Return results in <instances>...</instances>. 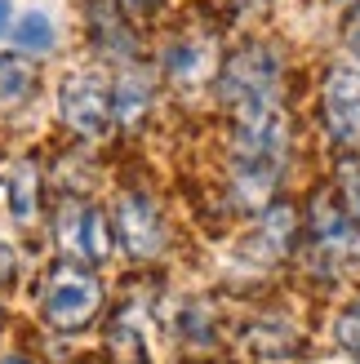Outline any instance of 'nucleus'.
I'll list each match as a JSON object with an SVG mask.
<instances>
[{
  "mask_svg": "<svg viewBox=\"0 0 360 364\" xmlns=\"http://www.w3.org/2000/svg\"><path fill=\"white\" fill-rule=\"evenodd\" d=\"M307 258L316 276H329V280L360 271V223L343 209L334 187L316 191L307 205Z\"/></svg>",
  "mask_w": 360,
  "mask_h": 364,
  "instance_id": "f257e3e1",
  "label": "nucleus"
},
{
  "mask_svg": "<svg viewBox=\"0 0 360 364\" xmlns=\"http://www.w3.org/2000/svg\"><path fill=\"white\" fill-rule=\"evenodd\" d=\"M102 302H107V289L94 267L58 258L41 280V320L53 333H85L98 320Z\"/></svg>",
  "mask_w": 360,
  "mask_h": 364,
  "instance_id": "f03ea898",
  "label": "nucleus"
},
{
  "mask_svg": "<svg viewBox=\"0 0 360 364\" xmlns=\"http://www.w3.org/2000/svg\"><path fill=\"white\" fill-rule=\"evenodd\" d=\"M58 120L76 138L98 142L112 129V80L102 67H76L58 85Z\"/></svg>",
  "mask_w": 360,
  "mask_h": 364,
  "instance_id": "7ed1b4c3",
  "label": "nucleus"
},
{
  "mask_svg": "<svg viewBox=\"0 0 360 364\" xmlns=\"http://www.w3.org/2000/svg\"><path fill=\"white\" fill-rule=\"evenodd\" d=\"M53 240H58L67 262H80V267H102L116 249L107 213L85 196L58 200V209H53Z\"/></svg>",
  "mask_w": 360,
  "mask_h": 364,
  "instance_id": "20e7f679",
  "label": "nucleus"
},
{
  "mask_svg": "<svg viewBox=\"0 0 360 364\" xmlns=\"http://www.w3.org/2000/svg\"><path fill=\"white\" fill-rule=\"evenodd\" d=\"M107 223H112V245L129 262H152L169 245L165 213H160V205L147 191H120L112 213H107Z\"/></svg>",
  "mask_w": 360,
  "mask_h": 364,
  "instance_id": "39448f33",
  "label": "nucleus"
},
{
  "mask_svg": "<svg viewBox=\"0 0 360 364\" xmlns=\"http://www.w3.org/2000/svg\"><path fill=\"white\" fill-rule=\"evenodd\" d=\"M80 23H85V41L102 63L116 67H134L142 63V36L134 14L120 0H80Z\"/></svg>",
  "mask_w": 360,
  "mask_h": 364,
  "instance_id": "423d86ee",
  "label": "nucleus"
},
{
  "mask_svg": "<svg viewBox=\"0 0 360 364\" xmlns=\"http://www.w3.org/2000/svg\"><path fill=\"white\" fill-rule=\"evenodd\" d=\"M320 120L329 129V142L338 151H360V67L334 63L320 85Z\"/></svg>",
  "mask_w": 360,
  "mask_h": 364,
  "instance_id": "0eeeda50",
  "label": "nucleus"
},
{
  "mask_svg": "<svg viewBox=\"0 0 360 364\" xmlns=\"http://www.w3.org/2000/svg\"><path fill=\"white\" fill-rule=\"evenodd\" d=\"M213 71H218L213 67V45L201 31H183L160 49V76L174 89H196V85L213 80Z\"/></svg>",
  "mask_w": 360,
  "mask_h": 364,
  "instance_id": "6e6552de",
  "label": "nucleus"
},
{
  "mask_svg": "<svg viewBox=\"0 0 360 364\" xmlns=\"http://www.w3.org/2000/svg\"><path fill=\"white\" fill-rule=\"evenodd\" d=\"M156 102V71L152 67H120V76L112 80V124L116 129H138L152 116Z\"/></svg>",
  "mask_w": 360,
  "mask_h": 364,
  "instance_id": "1a4fd4ad",
  "label": "nucleus"
},
{
  "mask_svg": "<svg viewBox=\"0 0 360 364\" xmlns=\"http://www.w3.org/2000/svg\"><path fill=\"white\" fill-rule=\"evenodd\" d=\"M298 240V209L294 205H272L263 213V223L254 227V235H249V245H245V262H254V267H276L285 253L294 249Z\"/></svg>",
  "mask_w": 360,
  "mask_h": 364,
  "instance_id": "9d476101",
  "label": "nucleus"
},
{
  "mask_svg": "<svg viewBox=\"0 0 360 364\" xmlns=\"http://www.w3.org/2000/svg\"><path fill=\"white\" fill-rule=\"evenodd\" d=\"M36 94V67L23 53H0V112H14V107L31 102Z\"/></svg>",
  "mask_w": 360,
  "mask_h": 364,
  "instance_id": "9b49d317",
  "label": "nucleus"
},
{
  "mask_svg": "<svg viewBox=\"0 0 360 364\" xmlns=\"http://www.w3.org/2000/svg\"><path fill=\"white\" fill-rule=\"evenodd\" d=\"M9 41H14V53H49L53 49V23L45 9H27L18 23L9 27Z\"/></svg>",
  "mask_w": 360,
  "mask_h": 364,
  "instance_id": "f8f14e48",
  "label": "nucleus"
},
{
  "mask_svg": "<svg viewBox=\"0 0 360 364\" xmlns=\"http://www.w3.org/2000/svg\"><path fill=\"white\" fill-rule=\"evenodd\" d=\"M36 165L27 160V165H18L14 169V178H9V209H14V218L18 223H31L36 218Z\"/></svg>",
  "mask_w": 360,
  "mask_h": 364,
  "instance_id": "ddd939ff",
  "label": "nucleus"
},
{
  "mask_svg": "<svg viewBox=\"0 0 360 364\" xmlns=\"http://www.w3.org/2000/svg\"><path fill=\"white\" fill-rule=\"evenodd\" d=\"M338 200H343V209L360 223V160L356 156H347L338 165Z\"/></svg>",
  "mask_w": 360,
  "mask_h": 364,
  "instance_id": "4468645a",
  "label": "nucleus"
},
{
  "mask_svg": "<svg viewBox=\"0 0 360 364\" xmlns=\"http://www.w3.org/2000/svg\"><path fill=\"white\" fill-rule=\"evenodd\" d=\"M338 342L360 360V306H351V311L338 316Z\"/></svg>",
  "mask_w": 360,
  "mask_h": 364,
  "instance_id": "2eb2a0df",
  "label": "nucleus"
},
{
  "mask_svg": "<svg viewBox=\"0 0 360 364\" xmlns=\"http://www.w3.org/2000/svg\"><path fill=\"white\" fill-rule=\"evenodd\" d=\"M343 41H347L351 58H356V67H360V5H351V9H347V23H343Z\"/></svg>",
  "mask_w": 360,
  "mask_h": 364,
  "instance_id": "dca6fc26",
  "label": "nucleus"
},
{
  "mask_svg": "<svg viewBox=\"0 0 360 364\" xmlns=\"http://www.w3.org/2000/svg\"><path fill=\"white\" fill-rule=\"evenodd\" d=\"M14 276H18V253H14L5 240H0V289H9Z\"/></svg>",
  "mask_w": 360,
  "mask_h": 364,
  "instance_id": "f3484780",
  "label": "nucleus"
},
{
  "mask_svg": "<svg viewBox=\"0 0 360 364\" xmlns=\"http://www.w3.org/2000/svg\"><path fill=\"white\" fill-rule=\"evenodd\" d=\"M125 9H129L134 18H152V14H160L165 9V0H120Z\"/></svg>",
  "mask_w": 360,
  "mask_h": 364,
  "instance_id": "a211bd4d",
  "label": "nucleus"
},
{
  "mask_svg": "<svg viewBox=\"0 0 360 364\" xmlns=\"http://www.w3.org/2000/svg\"><path fill=\"white\" fill-rule=\"evenodd\" d=\"M9 31V0H0V36Z\"/></svg>",
  "mask_w": 360,
  "mask_h": 364,
  "instance_id": "6ab92c4d",
  "label": "nucleus"
},
{
  "mask_svg": "<svg viewBox=\"0 0 360 364\" xmlns=\"http://www.w3.org/2000/svg\"><path fill=\"white\" fill-rule=\"evenodd\" d=\"M0 364H31V360H23V355H0Z\"/></svg>",
  "mask_w": 360,
  "mask_h": 364,
  "instance_id": "aec40b11",
  "label": "nucleus"
},
{
  "mask_svg": "<svg viewBox=\"0 0 360 364\" xmlns=\"http://www.w3.org/2000/svg\"><path fill=\"white\" fill-rule=\"evenodd\" d=\"M338 5H360V0H338Z\"/></svg>",
  "mask_w": 360,
  "mask_h": 364,
  "instance_id": "412c9836",
  "label": "nucleus"
},
{
  "mask_svg": "<svg viewBox=\"0 0 360 364\" xmlns=\"http://www.w3.org/2000/svg\"><path fill=\"white\" fill-rule=\"evenodd\" d=\"M0 324H5V306H0Z\"/></svg>",
  "mask_w": 360,
  "mask_h": 364,
  "instance_id": "4be33fe9",
  "label": "nucleus"
}]
</instances>
